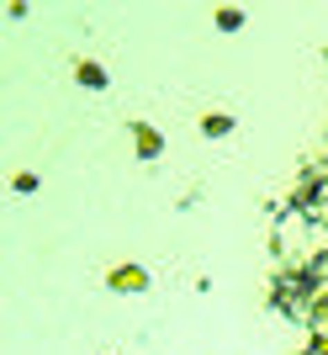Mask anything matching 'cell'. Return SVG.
I'll return each instance as SVG.
<instances>
[{
  "label": "cell",
  "instance_id": "obj_1",
  "mask_svg": "<svg viewBox=\"0 0 328 355\" xmlns=\"http://www.w3.org/2000/svg\"><path fill=\"white\" fill-rule=\"evenodd\" d=\"M281 254V308L313 334V350L328 355V154L302 164V186L275 223Z\"/></svg>",
  "mask_w": 328,
  "mask_h": 355
}]
</instances>
